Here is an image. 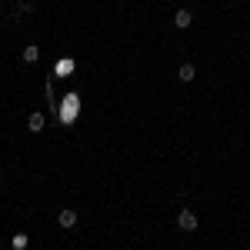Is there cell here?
Listing matches in <instances>:
<instances>
[{
    "instance_id": "52a82bcc",
    "label": "cell",
    "mask_w": 250,
    "mask_h": 250,
    "mask_svg": "<svg viewBox=\"0 0 250 250\" xmlns=\"http://www.w3.org/2000/svg\"><path fill=\"white\" fill-rule=\"evenodd\" d=\"M30 10H34V3H30V0H17V7H14V14H10V17H27Z\"/></svg>"
},
{
    "instance_id": "ba28073f",
    "label": "cell",
    "mask_w": 250,
    "mask_h": 250,
    "mask_svg": "<svg viewBox=\"0 0 250 250\" xmlns=\"http://www.w3.org/2000/svg\"><path fill=\"white\" fill-rule=\"evenodd\" d=\"M70 67H74L70 60H60V63H57V74H70Z\"/></svg>"
},
{
    "instance_id": "3957f363",
    "label": "cell",
    "mask_w": 250,
    "mask_h": 250,
    "mask_svg": "<svg viewBox=\"0 0 250 250\" xmlns=\"http://www.w3.org/2000/svg\"><path fill=\"white\" fill-rule=\"evenodd\" d=\"M190 23H193V14L187 10V7H180V10L173 14V27H177V30H187Z\"/></svg>"
},
{
    "instance_id": "277c9868",
    "label": "cell",
    "mask_w": 250,
    "mask_h": 250,
    "mask_svg": "<svg viewBox=\"0 0 250 250\" xmlns=\"http://www.w3.org/2000/svg\"><path fill=\"white\" fill-rule=\"evenodd\" d=\"M177 77L184 80V83H193V80H197V67H193V63H180V67H177Z\"/></svg>"
},
{
    "instance_id": "7a4b0ae2",
    "label": "cell",
    "mask_w": 250,
    "mask_h": 250,
    "mask_svg": "<svg viewBox=\"0 0 250 250\" xmlns=\"http://www.w3.org/2000/svg\"><path fill=\"white\" fill-rule=\"evenodd\" d=\"M57 224L63 227V230H70V227L77 224V210H74V207H63V210L57 213Z\"/></svg>"
},
{
    "instance_id": "5b68a950",
    "label": "cell",
    "mask_w": 250,
    "mask_h": 250,
    "mask_svg": "<svg viewBox=\"0 0 250 250\" xmlns=\"http://www.w3.org/2000/svg\"><path fill=\"white\" fill-rule=\"evenodd\" d=\"M27 130H30V134H40V130H43V114H30L27 117Z\"/></svg>"
},
{
    "instance_id": "8992f818",
    "label": "cell",
    "mask_w": 250,
    "mask_h": 250,
    "mask_svg": "<svg viewBox=\"0 0 250 250\" xmlns=\"http://www.w3.org/2000/svg\"><path fill=\"white\" fill-rule=\"evenodd\" d=\"M37 60H40V47H37V43L23 47V63H37Z\"/></svg>"
},
{
    "instance_id": "6da1fadb",
    "label": "cell",
    "mask_w": 250,
    "mask_h": 250,
    "mask_svg": "<svg viewBox=\"0 0 250 250\" xmlns=\"http://www.w3.org/2000/svg\"><path fill=\"white\" fill-rule=\"evenodd\" d=\"M177 227H180V230H197V213H193L190 207H184V210L177 213Z\"/></svg>"
},
{
    "instance_id": "9c48e42d",
    "label": "cell",
    "mask_w": 250,
    "mask_h": 250,
    "mask_svg": "<svg viewBox=\"0 0 250 250\" xmlns=\"http://www.w3.org/2000/svg\"><path fill=\"white\" fill-rule=\"evenodd\" d=\"M0 180H3V167H0Z\"/></svg>"
},
{
    "instance_id": "30bf717a",
    "label": "cell",
    "mask_w": 250,
    "mask_h": 250,
    "mask_svg": "<svg viewBox=\"0 0 250 250\" xmlns=\"http://www.w3.org/2000/svg\"><path fill=\"white\" fill-rule=\"evenodd\" d=\"M0 14H3V7H0Z\"/></svg>"
}]
</instances>
